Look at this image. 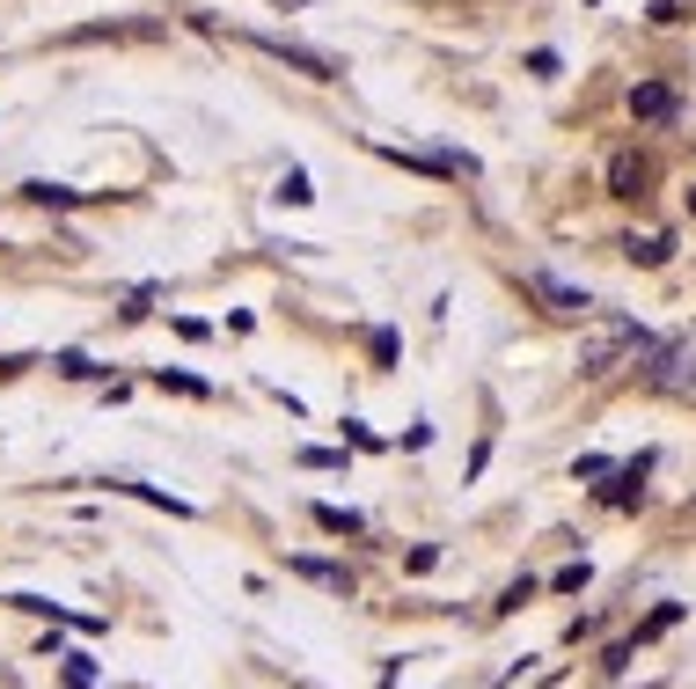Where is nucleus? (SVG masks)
Returning <instances> with one entry per match:
<instances>
[{"instance_id":"obj_6","label":"nucleus","mask_w":696,"mask_h":689,"mask_svg":"<svg viewBox=\"0 0 696 689\" xmlns=\"http://www.w3.org/2000/svg\"><path fill=\"white\" fill-rule=\"evenodd\" d=\"M624 257L645 265V272H660L667 257H675V235H624Z\"/></svg>"},{"instance_id":"obj_8","label":"nucleus","mask_w":696,"mask_h":689,"mask_svg":"<svg viewBox=\"0 0 696 689\" xmlns=\"http://www.w3.org/2000/svg\"><path fill=\"white\" fill-rule=\"evenodd\" d=\"M315 529H331V535H360L366 521H360L352 506H315Z\"/></svg>"},{"instance_id":"obj_2","label":"nucleus","mask_w":696,"mask_h":689,"mask_svg":"<svg viewBox=\"0 0 696 689\" xmlns=\"http://www.w3.org/2000/svg\"><path fill=\"white\" fill-rule=\"evenodd\" d=\"M675 110H682V96L667 89V81H638V89H630V118L638 125H675Z\"/></svg>"},{"instance_id":"obj_7","label":"nucleus","mask_w":696,"mask_h":689,"mask_svg":"<svg viewBox=\"0 0 696 689\" xmlns=\"http://www.w3.org/2000/svg\"><path fill=\"white\" fill-rule=\"evenodd\" d=\"M294 572H301V580H315V587H331V594H352V572H345V565H323V558H294Z\"/></svg>"},{"instance_id":"obj_5","label":"nucleus","mask_w":696,"mask_h":689,"mask_svg":"<svg viewBox=\"0 0 696 689\" xmlns=\"http://www.w3.org/2000/svg\"><path fill=\"white\" fill-rule=\"evenodd\" d=\"M645 470H653V455L624 462V470H616V484H609L601 499H609V506H638V499H645Z\"/></svg>"},{"instance_id":"obj_1","label":"nucleus","mask_w":696,"mask_h":689,"mask_svg":"<svg viewBox=\"0 0 696 689\" xmlns=\"http://www.w3.org/2000/svg\"><path fill=\"white\" fill-rule=\"evenodd\" d=\"M630 353H653V337L638 331V316H609V323H594V331L579 337V374L601 382V374H616Z\"/></svg>"},{"instance_id":"obj_15","label":"nucleus","mask_w":696,"mask_h":689,"mask_svg":"<svg viewBox=\"0 0 696 689\" xmlns=\"http://www.w3.org/2000/svg\"><path fill=\"white\" fill-rule=\"evenodd\" d=\"M689 213H696V191H689Z\"/></svg>"},{"instance_id":"obj_11","label":"nucleus","mask_w":696,"mask_h":689,"mask_svg":"<svg viewBox=\"0 0 696 689\" xmlns=\"http://www.w3.org/2000/svg\"><path fill=\"white\" fill-rule=\"evenodd\" d=\"M278 198H294V206H308V169H286V184H278Z\"/></svg>"},{"instance_id":"obj_3","label":"nucleus","mask_w":696,"mask_h":689,"mask_svg":"<svg viewBox=\"0 0 696 689\" xmlns=\"http://www.w3.org/2000/svg\"><path fill=\"white\" fill-rule=\"evenodd\" d=\"M528 294L550 301V316H587V308H594L587 286H565V279H550V272H528Z\"/></svg>"},{"instance_id":"obj_9","label":"nucleus","mask_w":696,"mask_h":689,"mask_svg":"<svg viewBox=\"0 0 696 689\" xmlns=\"http://www.w3.org/2000/svg\"><path fill=\"white\" fill-rule=\"evenodd\" d=\"M609 191L616 198H638V155H616L609 161Z\"/></svg>"},{"instance_id":"obj_13","label":"nucleus","mask_w":696,"mask_h":689,"mask_svg":"<svg viewBox=\"0 0 696 689\" xmlns=\"http://www.w3.org/2000/svg\"><path fill=\"white\" fill-rule=\"evenodd\" d=\"M301 462H308V470H345V455H337V447H308Z\"/></svg>"},{"instance_id":"obj_4","label":"nucleus","mask_w":696,"mask_h":689,"mask_svg":"<svg viewBox=\"0 0 696 689\" xmlns=\"http://www.w3.org/2000/svg\"><path fill=\"white\" fill-rule=\"evenodd\" d=\"M257 45H264L272 59H286V67H301L308 81H337V67H331L323 52H301V45H286V37H257Z\"/></svg>"},{"instance_id":"obj_14","label":"nucleus","mask_w":696,"mask_h":689,"mask_svg":"<svg viewBox=\"0 0 696 689\" xmlns=\"http://www.w3.org/2000/svg\"><path fill=\"white\" fill-rule=\"evenodd\" d=\"M550 587H557V594H579V587H587V565H565Z\"/></svg>"},{"instance_id":"obj_10","label":"nucleus","mask_w":696,"mask_h":689,"mask_svg":"<svg viewBox=\"0 0 696 689\" xmlns=\"http://www.w3.org/2000/svg\"><path fill=\"white\" fill-rule=\"evenodd\" d=\"M22 191H30L37 206H73V191H67V184H22Z\"/></svg>"},{"instance_id":"obj_12","label":"nucleus","mask_w":696,"mask_h":689,"mask_svg":"<svg viewBox=\"0 0 696 689\" xmlns=\"http://www.w3.org/2000/svg\"><path fill=\"white\" fill-rule=\"evenodd\" d=\"M155 382H161V390H184V396H206V382H198V374H169V367H161Z\"/></svg>"}]
</instances>
